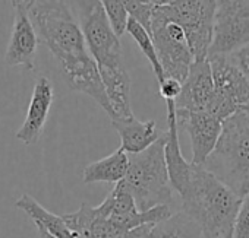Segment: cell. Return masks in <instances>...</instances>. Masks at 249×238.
<instances>
[{
	"label": "cell",
	"instance_id": "obj_1",
	"mask_svg": "<svg viewBox=\"0 0 249 238\" xmlns=\"http://www.w3.org/2000/svg\"><path fill=\"white\" fill-rule=\"evenodd\" d=\"M38 38L59 62L71 89L91 96L110 118L113 110L68 0H36L28 12Z\"/></svg>",
	"mask_w": 249,
	"mask_h": 238
},
{
	"label": "cell",
	"instance_id": "obj_2",
	"mask_svg": "<svg viewBox=\"0 0 249 238\" xmlns=\"http://www.w3.org/2000/svg\"><path fill=\"white\" fill-rule=\"evenodd\" d=\"M68 3L78 19L88 51L97 64L113 110V118L132 115L131 76L124 64L120 38L113 32L100 0H68Z\"/></svg>",
	"mask_w": 249,
	"mask_h": 238
},
{
	"label": "cell",
	"instance_id": "obj_3",
	"mask_svg": "<svg viewBox=\"0 0 249 238\" xmlns=\"http://www.w3.org/2000/svg\"><path fill=\"white\" fill-rule=\"evenodd\" d=\"M180 199L182 210L198 222L204 238H233L242 199L202 165L192 164Z\"/></svg>",
	"mask_w": 249,
	"mask_h": 238
},
{
	"label": "cell",
	"instance_id": "obj_4",
	"mask_svg": "<svg viewBox=\"0 0 249 238\" xmlns=\"http://www.w3.org/2000/svg\"><path fill=\"white\" fill-rule=\"evenodd\" d=\"M202 167L240 199L249 191V102L221 122L215 148Z\"/></svg>",
	"mask_w": 249,
	"mask_h": 238
},
{
	"label": "cell",
	"instance_id": "obj_5",
	"mask_svg": "<svg viewBox=\"0 0 249 238\" xmlns=\"http://www.w3.org/2000/svg\"><path fill=\"white\" fill-rule=\"evenodd\" d=\"M126 175L122 180L132 194L140 210H148L160 205L170 206L173 202L164 158V136L138 154H129Z\"/></svg>",
	"mask_w": 249,
	"mask_h": 238
},
{
	"label": "cell",
	"instance_id": "obj_6",
	"mask_svg": "<svg viewBox=\"0 0 249 238\" xmlns=\"http://www.w3.org/2000/svg\"><path fill=\"white\" fill-rule=\"evenodd\" d=\"M156 9L183 30L195 60L207 59L213 41L215 0H173Z\"/></svg>",
	"mask_w": 249,
	"mask_h": 238
},
{
	"label": "cell",
	"instance_id": "obj_7",
	"mask_svg": "<svg viewBox=\"0 0 249 238\" xmlns=\"http://www.w3.org/2000/svg\"><path fill=\"white\" fill-rule=\"evenodd\" d=\"M207 59L214 83V95L207 112L223 122L249 102V80L231 54H214Z\"/></svg>",
	"mask_w": 249,
	"mask_h": 238
},
{
	"label": "cell",
	"instance_id": "obj_8",
	"mask_svg": "<svg viewBox=\"0 0 249 238\" xmlns=\"http://www.w3.org/2000/svg\"><path fill=\"white\" fill-rule=\"evenodd\" d=\"M150 35L164 78H172L182 83L195 60L183 30L178 24L166 19L154 8L150 22Z\"/></svg>",
	"mask_w": 249,
	"mask_h": 238
},
{
	"label": "cell",
	"instance_id": "obj_9",
	"mask_svg": "<svg viewBox=\"0 0 249 238\" xmlns=\"http://www.w3.org/2000/svg\"><path fill=\"white\" fill-rule=\"evenodd\" d=\"M245 46H249V0H215L208 56L233 54Z\"/></svg>",
	"mask_w": 249,
	"mask_h": 238
},
{
	"label": "cell",
	"instance_id": "obj_10",
	"mask_svg": "<svg viewBox=\"0 0 249 238\" xmlns=\"http://www.w3.org/2000/svg\"><path fill=\"white\" fill-rule=\"evenodd\" d=\"M97 209L113 222L126 229H132L147 223H156L172 213L170 206L167 205H160L148 210H140L123 181L114 184L113 190L97 206Z\"/></svg>",
	"mask_w": 249,
	"mask_h": 238
},
{
	"label": "cell",
	"instance_id": "obj_11",
	"mask_svg": "<svg viewBox=\"0 0 249 238\" xmlns=\"http://www.w3.org/2000/svg\"><path fill=\"white\" fill-rule=\"evenodd\" d=\"M63 221L84 238H150L153 223L126 229L103 215L97 206L82 203L78 210L62 215Z\"/></svg>",
	"mask_w": 249,
	"mask_h": 238
},
{
	"label": "cell",
	"instance_id": "obj_12",
	"mask_svg": "<svg viewBox=\"0 0 249 238\" xmlns=\"http://www.w3.org/2000/svg\"><path fill=\"white\" fill-rule=\"evenodd\" d=\"M178 126L189 135L192 164L202 165L214 151L221 132V120L207 111H188L176 108Z\"/></svg>",
	"mask_w": 249,
	"mask_h": 238
},
{
	"label": "cell",
	"instance_id": "obj_13",
	"mask_svg": "<svg viewBox=\"0 0 249 238\" xmlns=\"http://www.w3.org/2000/svg\"><path fill=\"white\" fill-rule=\"evenodd\" d=\"M213 95L214 83L208 59L194 60L182 82L180 94L175 99V107L188 111H208Z\"/></svg>",
	"mask_w": 249,
	"mask_h": 238
},
{
	"label": "cell",
	"instance_id": "obj_14",
	"mask_svg": "<svg viewBox=\"0 0 249 238\" xmlns=\"http://www.w3.org/2000/svg\"><path fill=\"white\" fill-rule=\"evenodd\" d=\"M53 99L54 91L52 82L46 76L38 78L33 89L25 120L15 133V138L18 141H21L25 145H33L40 139L47 123Z\"/></svg>",
	"mask_w": 249,
	"mask_h": 238
},
{
	"label": "cell",
	"instance_id": "obj_15",
	"mask_svg": "<svg viewBox=\"0 0 249 238\" xmlns=\"http://www.w3.org/2000/svg\"><path fill=\"white\" fill-rule=\"evenodd\" d=\"M37 48L38 35L30 15L27 12L15 11L12 34L5 53L6 64L11 67L22 66L27 70H33L36 66Z\"/></svg>",
	"mask_w": 249,
	"mask_h": 238
},
{
	"label": "cell",
	"instance_id": "obj_16",
	"mask_svg": "<svg viewBox=\"0 0 249 238\" xmlns=\"http://www.w3.org/2000/svg\"><path fill=\"white\" fill-rule=\"evenodd\" d=\"M166 107H167V130L163 133V136H164V158H166L170 184L180 196L189 181L192 164L183 158V154L180 149L179 126H178V120H176L175 101L167 99Z\"/></svg>",
	"mask_w": 249,
	"mask_h": 238
},
{
	"label": "cell",
	"instance_id": "obj_17",
	"mask_svg": "<svg viewBox=\"0 0 249 238\" xmlns=\"http://www.w3.org/2000/svg\"><path fill=\"white\" fill-rule=\"evenodd\" d=\"M111 125L120 136V149L126 154L142 152L161 136L154 120L141 122L134 114L113 118Z\"/></svg>",
	"mask_w": 249,
	"mask_h": 238
},
{
	"label": "cell",
	"instance_id": "obj_18",
	"mask_svg": "<svg viewBox=\"0 0 249 238\" xmlns=\"http://www.w3.org/2000/svg\"><path fill=\"white\" fill-rule=\"evenodd\" d=\"M15 206L24 210L34 221V223L43 225L54 238H84L76 231L69 228V225L63 221L62 215H56L47 210L28 193H24L15 202Z\"/></svg>",
	"mask_w": 249,
	"mask_h": 238
},
{
	"label": "cell",
	"instance_id": "obj_19",
	"mask_svg": "<svg viewBox=\"0 0 249 238\" xmlns=\"http://www.w3.org/2000/svg\"><path fill=\"white\" fill-rule=\"evenodd\" d=\"M129 165L128 154L123 149H116L113 154L91 162L85 167L82 180L85 184L91 183H119L124 178Z\"/></svg>",
	"mask_w": 249,
	"mask_h": 238
},
{
	"label": "cell",
	"instance_id": "obj_20",
	"mask_svg": "<svg viewBox=\"0 0 249 238\" xmlns=\"http://www.w3.org/2000/svg\"><path fill=\"white\" fill-rule=\"evenodd\" d=\"M198 222L185 210L170 213L167 218L153 223L150 238H201Z\"/></svg>",
	"mask_w": 249,
	"mask_h": 238
},
{
	"label": "cell",
	"instance_id": "obj_21",
	"mask_svg": "<svg viewBox=\"0 0 249 238\" xmlns=\"http://www.w3.org/2000/svg\"><path fill=\"white\" fill-rule=\"evenodd\" d=\"M126 32L132 37V40L137 43L138 48L141 50V53L145 56V59L148 60V63L151 64V69L154 72V76L157 79V82H163L166 78H164V72L161 69V64L159 62V57H157V53H156V48H154V44H153V40H151V35L150 32L138 22L135 21L134 18L129 16L128 19V25H126Z\"/></svg>",
	"mask_w": 249,
	"mask_h": 238
},
{
	"label": "cell",
	"instance_id": "obj_22",
	"mask_svg": "<svg viewBox=\"0 0 249 238\" xmlns=\"http://www.w3.org/2000/svg\"><path fill=\"white\" fill-rule=\"evenodd\" d=\"M100 5L107 16L113 32L120 38L126 32V25L129 19L126 6L123 5L122 0H100Z\"/></svg>",
	"mask_w": 249,
	"mask_h": 238
},
{
	"label": "cell",
	"instance_id": "obj_23",
	"mask_svg": "<svg viewBox=\"0 0 249 238\" xmlns=\"http://www.w3.org/2000/svg\"><path fill=\"white\" fill-rule=\"evenodd\" d=\"M123 5L126 6L128 14L131 18L138 21L148 32H150V22H151V14H153V6L142 3L141 0H122Z\"/></svg>",
	"mask_w": 249,
	"mask_h": 238
},
{
	"label": "cell",
	"instance_id": "obj_24",
	"mask_svg": "<svg viewBox=\"0 0 249 238\" xmlns=\"http://www.w3.org/2000/svg\"><path fill=\"white\" fill-rule=\"evenodd\" d=\"M249 232V191L243 196L236 218L233 238H245Z\"/></svg>",
	"mask_w": 249,
	"mask_h": 238
},
{
	"label": "cell",
	"instance_id": "obj_25",
	"mask_svg": "<svg viewBox=\"0 0 249 238\" xmlns=\"http://www.w3.org/2000/svg\"><path fill=\"white\" fill-rule=\"evenodd\" d=\"M180 88H182V83L176 79H172V78H166L163 82L159 83V91H160V95L167 101V99H176L180 94Z\"/></svg>",
	"mask_w": 249,
	"mask_h": 238
},
{
	"label": "cell",
	"instance_id": "obj_26",
	"mask_svg": "<svg viewBox=\"0 0 249 238\" xmlns=\"http://www.w3.org/2000/svg\"><path fill=\"white\" fill-rule=\"evenodd\" d=\"M233 59L236 60L237 66L240 67V70L243 72V75L248 78L249 80V46H245L242 48H239L237 51H234Z\"/></svg>",
	"mask_w": 249,
	"mask_h": 238
},
{
	"label": "cell",
	"instance_id": "obj_27",
	"mask_svg": "<svg viewBox=\"0 0 249 238\" xmlns=\"http://www.w3.org/2000/svg\"><path fill=\"white\" fill-rule=\"evenodd\" d=\"M34 3H36V0H11V5L15 11L27 12V14L31 11Z\"/></svg>",
	"mask_w": 249,
	"mask_h": 238
},
{
	"label": "cell",
	"instance_id": "obj_28",
	"mask_svg": "<svg viewBox=\"0 0 249 238\" xmlns=\"http://www.w3.org/2000/svg\"><path fill=\"white\" fill-rule=\"evenodd\" d=\"M141 2L145 5H150L153 8H159V6H166V5L172 3L173 0H141Z\"/></svg>",
	"mask_w": 249,
	"mask_h": 238
},
{
	"label": "cell",
	"instance_id": "obj_29",
	"mask_svg": "<svg viewBox=\"0 0 249 238\" xmlns=\"http://www.w3.org/2000/svg\"><path fill=\"white\" fill-rule=\"evenodd\" d=\"M37 225V229H38V235H40V238H54L43 225H40V223H36Z\"/></svg>",
	"mask_w": 249,
	"mask_h": 238
},
{
	"label": "cell",
	"instance_id": "obj_30",
	"mask_svg": "<svg viewBox=\"0 0 249 238\" xmlns=\"http://www.w3.org/2000/svg\"><path fill=\"white\" fill-rule=\"evenodd\" d=\"M245 238H249V232H248V235H246V237H245Z\"/></svg>",
	"mask_w": 249,
	"mask_h": 238
}]
</instances>
